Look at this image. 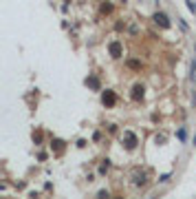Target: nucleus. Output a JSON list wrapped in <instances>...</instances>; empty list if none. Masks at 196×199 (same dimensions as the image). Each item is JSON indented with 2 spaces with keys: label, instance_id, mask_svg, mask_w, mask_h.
Wrapping results in <instances>:
<instances>
[{
  "label": "nucleus",
  "instance_id": "1",
  "mask_svg": "<svg viewBox=\"0 0 196 199\" xmlns=\"http://www.w3.org/2000/svg\"><path fill=\"white\" fill-rule=\"evenodd\" d=\"M154 20L161 24V27H167V18H165L163 13H157V16H154Z\"/></svg>",
  "mask_w": 196,
  "mask_h": 199
},
{
  "label": "nucleus",
  "instance_id": "2",
  "mask_svg": "<svg viewBox=\"0 0 196 199\" xmlns=\"http://www.w3.org/2000/svg\"><path fill=\"white\" fill-rule=\"evenodd\" d=\"M104 104H115V95L112 93H104Z\"/></svg>",
  "mask_w": 196,
  "mask_h": 199
},
{
  "label": "nucleus",
  "instance_id": "3",
  "mask_svg": "<svg viewBox=\"0 0 196 199\" xmlns=\"http://www.w3.org/2000/svg\"><path fill=\"white\" fill-rule=\"evenodd\" d=\"M126 139H128V146H134V142H137L132 133H126Z\"/></svg>",
  "mask_w": 196,
  "mask_h": 199
},
{
  "label": "nucleus",
  "instance_id": "4",
  "mask_svg": "<svg viewBox=\"0 0 196 199\" xmlns=\"http://www.w3.org/2000/svg\"><path fill=\"white\" fill-rule=\"evenodd\" d=\"M110 51H112L115 56H119V51H121V49H119V44L115 42V44H110Z\"/></svg>",
  "mask_w": 196,
  "mask_h": 199
},
{
  "label": "nucleus",
  "instance_id": "5",
  "mask_svg": "<svg viewBox=\"0 0 196 199\" xmlns=\"http://www.w3.org/2000/svg\"><path fill=\"white\" fill-rule=\"evenodd\" d=\"M143 95V89L141 86H134V97H141Z\"/></svg>",
  "mask_w": 196,
  "mask_h": 199
}]
</instances>
